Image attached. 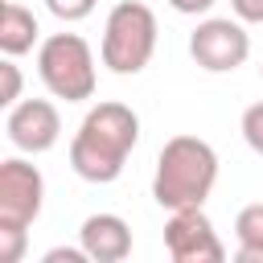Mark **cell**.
<instances>
[{"label":"cell","instance_id":"6da1fadb","mask_svg":"<svg viewBox=\"0 0 263 263\" xmlns=\"http://www.w3.org/2000/svg\"><path fill=\"white\" fill-rule=\"evenodd\" d=\"M136 144H140V115L115 99L95 103L70 140V168L90 185H111L119 181Z\"/></svg>","mask_w":263,"mask_h":263},{"label":"cell","instance_id":"7a4b0ae2","mask_svg":"<svg viewBox=\"0 0 263 263\" xmlns=\"http://www.w3.org/2000/svg\"><path fill=\"white\" fill-rule=\"evenodd\" d=\"M218 185V152L201 136H173L164 140L152 173V197L160 210H193Z\"/></svg>","mask_w":263,"mask_h":263},{"label":"cell","instance_id":"3957f363","mask_svg":"<svg viewBox=\"0 0 263 263\" xmlns=\"http://www.w3.org/2000/svg\"><path fill=\"white\" fill-rule=\"evenodd\" d=\"M156 37H160V25H156V12L140 0H119L107 21H103V45H99V58L111 74H140L152 53H156Z\"/></svg>","mask_w":263,"mask_h":263},{"label":"cell","instance_id":"277c9868","mask_svg":"<svg viewBox=\"0 0 263 263\" xmlns=\"http://www.w3.org/2000/svg\"><path fill=\"white\" fill-rule=\"evenodd\" d=\"M37 74L53 99L66 103H86L99 86L95 53L78 33H53L37 45Z\"/></svg>","mask_w":263,"mask_h":263},{"label":"cell","instance_id":"5b68a950","mask_svg":"<svg viewBox=\"0 0 263 263\" xmlns=\"http://www.w3.org/2000/svg\"><path fill=\"white\" fill-rule=\"evenodd\" d=\"M189 58L205 70V74H230L251 58V33L247 21H230V16H205L197 21V29L189 33Z\"/></svg>","mask_w":263,"mask_h":263},{"label":"cell","instance_id":"8992f818","mask_svg":"<svg viewBox=\"0 0 263 263\" xmlns=\"http://www.w3.org/2000/svg\"><path fill=\"white\" fill-rule=\"evenodd\" d=\"M164 251L173 255V263H222L226 259V247L201 205L173 210V218L164 222Z\"/></svg>","mask_w":263,"mask_h":263},{"label":"cell","instance_id":"52a82bcc","mask_svg":"<svg viewBox=\"0 0 263 263\" xmlns=\"http://www.w3.org/2000/svg\"><path fill=\"white\" fill-rule=\"evenodd\" d=\"M4 136L16 152L25 156H41L62 140V115L49 99H21L8 107L4 115Z\"/></svg>","mask_w":263,"mask_h":263},{"label":"cell","instance_id":"ba28073f","mask_svg":"<svg viewBox=\"0 0 263 263\" xmlns=\"http://www.w3.org/2000/svg\"><path fill=\"white\" fill-rule=\"evenodd\" d=\"M45 205V177L37 164L8 156L0 164V222H16V226H33L41 218Z\"/></svg>","mask_w":263,"mask_h":263},{"label":"cell","instance_id":"9c48e42d","mask_svg":"<svg viewBox=\"0 0 263 263\" xmlns=\"http://www.w3.org/2000/svg\"><path fill=\"white\" fill-rule=\"evenodd\" d=\"M78 242L90 263H123L132 255V226L119 214H90L78 226Z\"/></svg>","mask_w":263,"mask_h":263},{"label":"cell","instance_id":"30bf717a","mask_svg":"<svg viewBox=\"0 0 263 263\" xmlns=\"http://www.w3.org/2000/svg\"><path fill=\"white\" fill-rule=\"evenodd\" d=\"M33 45H41L37 16L25 4L4 0V8H0V53L4 58H25V53H33Z\"/></svg>","mask_w":263,"mask_h":263},{"label":"cell","instance_id":"8fae6325","mask_svg":"<svg viewBox=\"0 0 263 263\" xmlns=\"http://www.w3.org/2000/svg\"><path fill=\"white\" fill-rule=\"evenodd\" d=\"M234 238H238V251H234L238 263H263V201H251L238 210Z\"/></svg>","mask_w":263,"mask_h":263},{"label":"cell","instance_id":"7c38bea8","mask_svg":"<svg viewBox=\"0 0 263 263\" xmlns=\"http://www.w3.org/2000/svg\"><path fill=\"white\" fill-rule=\"evenodd\" d=\"M25 247H29V226L0 222V263H21Z\"/></svg>","mask_w":263,"mask_h":263},{"label":"cell","instance_id":"4fadbf2b","mask_svg":"<svg viewBox=\"0 0 263 263\" xmlns=\"http://www.w3.org/2000/svg\"><path fill=\"white\" fill-rule=\"evenodd\" d=\"M21 86H25V78H21L16 58H4V62H0V107H4V111H8L12 103H21Z\"/></svg>","mask_w":263,"mask_h":263},{"label":"cell","instance_id":"5bb4252c","mask_svg":"<svg viewBox=\"0 0 263 263\" xmlns=\"http://www.w3.org/2000/svg\"><path fill=\"white\" fill-rule=\"evenodd\" d=\"M238 132H242L247 148H251L255 156H263V103H251V107L242 111V119H238Z\"/></svg>","mask_w":263,"mask_h":263},{"label":"cell","instance_id":"9a60e30c","mask_svg":"<svg viewBox=\"0 0 263 263\" xmlns=\"http://www.w3.org/2000/svg\"><path fill=\"white\" fill-rule=\"evenodd\" d=\"M95 4H99V0H45V8H49L58 21H66V25L86 21V16L95 12Z\"/></svg>","mask_w":263,"mask_h":263},{"label":"cell","instance_id":"2e32d148","mask_svg":"<svg viewBox=\"0 0 263 263\" xmlns=\"http://www.w3.org/2000/svg\"><path fill=\"white\" fill-rule=\"evenodd\" d=\"M45 263H90V255L82 251V242L78 247H53V251H45Z\"/></svg>","mask_w":263,"mask_h":263},{"label":"cell","instance_id":"e0dca14e","mask_svg":"<svg viewBox=\"0 0 263 263\" xmlns=\"http://www.w3.org/2000/svg\"><path fill=\"white\" fill-rule=\"evenodd\" d=\"M234 16L247 21V25H263V0H230Z\"/></svg>","mask_w":263,"mask_h":263},{"label":"cell","instance_id":"ac0fdd59","mask_svg":"<svg viewBox=\"0 0 263 263\" xmlns=\"http://www.w3.org/2000/svg\"><path fill=\"white\" fill-rule=\"evenodd\" d=\"M214 4H218V0H168V8L181 12V16H205Z\"/></svg>","mask_w":263,"mask_h":263},{"label":"cell","instance_id":"d6986e66","mask_svg":"<svg viewBox=\"0 0 263 263\" xmlns=\"http://www.w3.org/2000/svg\"><path fill=\"white\" fill-rule=\"evenodd\" d=\"M259 78H263V66H259Z\"/></svg>","mask_w":263,"mask_h":263}]
</instances>
